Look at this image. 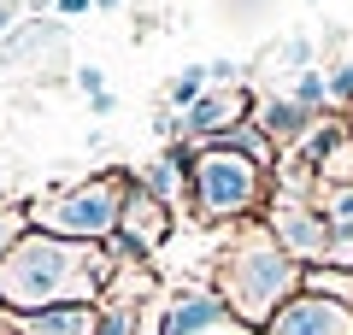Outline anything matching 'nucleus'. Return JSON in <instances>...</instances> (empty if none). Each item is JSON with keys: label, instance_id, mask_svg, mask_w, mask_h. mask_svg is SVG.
<instances>
[{"label": "nucleus", "instance_id": "6e6552de", "mask_svg": "<svg viewBox=\"0 0 353 335\" xmlns=\"http://www.w3.org/2000/svg\"><path fill=\"white\" fill-rule=\"evenodd\" d=\"M118 236H124L136 253H153L165 236H171V206H165V200H153L148 188H130V206H124Z\"/></svg>", "mask_w": 353, "mask_h": 335}, {"label": "nucleus", "instance_id": "dca6fc26", "mask_svg": "<svg viewBox=\"0 0 353 335\" xmlns=\"http://www.w3.org/2000/svg\"><path fill=\"white\" fill-rule=\"evenodd\" d=\"M77 88H83L88 100H94V94H106V71H101V65H77Z\"/></svg>", "mask_w": 353, "mask_h": 335}, {"label": "nucleus", "instance_id": "f03ea898", "mask_svg": "<svg viewBox=\"0 0 353 335\" xmlns=\"http://www.w3.org/2000/svg\"><path fill=\"white\" fill-rule=\"evenodd\" d=\"M265 171L271 165L248 159V153L224 148V141H206L194 148V165H189V194H194V218L201 223H224V218H241L265 200Z\"/></svg>", "mask_w": 353, "mask_h": 335}, {"label": "nucleus", "instance_id": "aec40b11", "mask_svg": "<svg viewBox=\"0 0 353 335\" xmlns=\"http://www.w3.org/2000/svg\"><path fill=\"white\" fill-rule=\"evenodd\" d=\"M94 6H106V12H112V6H124V0H94Z\"/></svg>", "mask_w": 353, "mask_h": 335}, {"label": "nucleus", "instance_id": "f3484780", "mask_svg": "<svg viewBox=\"0 0 353 335\" xmlns=\"http://www.w3.org/2000/svg\"><path fill=\"white\" fill-rule=\"evenodd\" d=\"M94 0H48V12H59V18H77V12H88Z\"/></svg>", "mask_w": 353, "mask_h": 335}, {"label": "nucleus", "instance_id": "4468645a", "mask_svg": "<svg viewBox=\"0 0 353 335\" xmlns=\"http://www.w3.org/2000/svg\"><path fill=\"white\" fill-rule=\"evenodd\" d=\"M94 335H136V306H112V312H101Z\"/></svg>", "mask_w": 353, "mask_h": 335}, {"label": "nucleus", "instance_id": "6ab92c4d", "mask_svg": "<svg viewBox=\"0 0 353 335\" xmlns=\"http://www.w3.org/2000/svg\"><path fill=\"white\" fill-rule=\"evenodd\" d=\"M88 112H94V118H112L118 100H112V94H94V100H88Z\"/></svg>", "mask_w": 353, "mask_h": 335}, {"label": "nucleus", "instance_id": "f257e3e1", "mask_svg": "<svg viewBox=\"0 0 353 335\" xmlns=\"http://www.w3.org/2000/svg\"><path fill=\"white\" fill-rule=\"evenodd\" d=\"M94 271H101V253H88L83 241L30 230L0 253V300L30 312V318L48 306H77L94 294Z\"/></svg>", "mask_w": 353, "mask_h": 335}, {"label": "nucleus", "instance_id": "2eb2a0df", "mask_svg": "<svg viewBox=\"0 0 353 335\" xmlns=\"http://www.w3.org/2000/svg\"><path fill=\"white\" fill-rule=\"evenodd\" d=\"M324 83H330V106H347L353 100V65H330Z\"/></svg>", "mask_w": 353, "mask_h": 335}, {"label": "nucleus", "instance_id": "9b49d317", "mask_svg": "<svg viewBox=\"0 0 353 335\" xmlns=\"http://www.w3.org/2000/svg\"><path fill=\"white\" fill-rule=\"evenodd\" d=\"M94 323H101V312L88 306V300H77V306H48L30 318V335H94Z\"/></svg>", "mask_w": 353, "mask_h": 335}, {"label": "nucleus", "instance_id": "a211bd4d", "mask_svg": "<svg viewBox=\"0 0 353 335\" xmlns=\"http://www.w3.org/2000/svg\"><path fill=\"white\" fill-rule=\"evenodd\" d=\"M18 6H24V0H0V36L18 24Z\"/></svg>", "mask_w": 353, "mask_h": 335}, {"label": "nucleus", "instance_id": "39448f33", "mask_svg": "<svg viewBox=\"0 0 353 335\" xmlns=\"http://www.w3.org/2000/svg\"><path fill=\"white\" fill-rule=\"evenodd\" d=\"M253 112V94L241 83H224V88H206L201 100H194L183 118H176V130L194 141V148H206V141H218V136H230V130L241 124Z\"/></svg>", "mask_w": 353, "mask_h": 335}, {"label": "nucleus", "instance_id": "9d476101", "mask_svg": "<svg viewBox=\"0 0 353 335\" xmlns=\"http://www.w3.org/2000/svg\"><path fill=\"white\" fill-rule=\"evenodd\" d=\"M224 312H230V306H224L218 294H183L171 312H165V335H201L206 323H218Z\"/></svg>", "mask_w": 353, "mask_h": 335}, {"label": "nucleus", "instance_id": "ddd939ff", "mask_svg": "<svg viewBox=\"0 0 353 335\" xmlns=\"http://www.w3.org/2000/svg\"><path fill=\"white\" fill-rule=\"evenodd\" d=\"M294 100H301L306 112H318V106H330V83H324V71H318V65H306L301 77H294V88H289Z\"/></svg>", "mask_w": 353, "mask_h": 335}, {"label": "nucleus", "instance_id": "20e7f679", "mask_svg": "<svg viewBox=\"0 0 353 335\" xmlns=\"http://www.w3.org/2000/svg\"><path fill=\"white\" fill-rule=\"evenodd\" d=\"M230 306L241 312V318L265 323L277 318L283 306H289V288H294V259L283 247H271V241H248V247L230 253Z\"/></svg>", "mask_w": 353, "mask_h": 335}, {"label": "nucleus", "instance_id": "0eeeda50", "mask_svg": "<svg viewBox=\"0 0 353 335\" xmlns=\"http://www.w3.org/2000/svg\"><path fill=\"white\" fill-rule=\"evenodd\" d=\"M271 230H277V241H283V253L289 259H330L336 253V230H330V218L324 212H312V206H277L271 212Z\"/></svg>", "mask_w": 353, "mask_h": 335}, {"label": "nucleus", "instance_id": "1a4fd4ad", "mask_svg": "<svg viewBox=\"0 0 353 335\" xmlns=\"http://www.w3.org/2000/svg\"><path fill=\"white\" fill-rule=\"evenodd\" d=\"M312 124H318V112H306L294 94H271V100L259 106V130H265L271 141H294V148H301V141L312 136Z\"/></svg>", "mask_w": 353, "mask_h": 335}, {"label": "nucleus", "instance_id": "423d86ee", "mask_svg": "<svg viewBox=\"0 0 353 335\" xmlns=\"http://www.w3.org/2000/svg\"><path fill=\"white\" fill-rule=\"evenodd\" d=\"M271 335H353V306L336 294H294L289 306L271 318Z\"/></svg>", "mask_w": 353, "mask_h": 335}, {"label": "nucleus", "instance_id": "7ed1b4c3", "mask_svg": "<svg viewBox=\"0 0 353 335\" xmlns=\"http://www.w3.org/2000/svg\"><path fill=\"white\" fill-rule=\"evenodd\" d=\"M124 206H130V183L112 171V176H88V183L65 188V194H48L30 218H36L41 236H59V241H101V236H118Z\"/></svg>", "mask_w": 353, "mask_h": 335}, {"label": "nucleus", "instance_id": "f8f14e48", "mask_svg": "<svg viewBox=\"0 0 353 335\" xmlns=\"http://www.w3.org/2000/svg\"><path fill=\"white\" fill-rule=\"evenodd\" d=\"M206 88H212V71H206V65H183V71L171 77V100H176L183 112H189L194 100L206 94Z\"/></svg>", "mask_w": 353, "mask_h": 335}]
</instances>
